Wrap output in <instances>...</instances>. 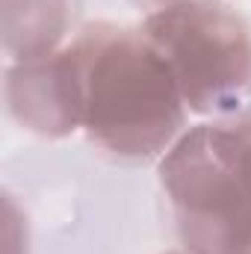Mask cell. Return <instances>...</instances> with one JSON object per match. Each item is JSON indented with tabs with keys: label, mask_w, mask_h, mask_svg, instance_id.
Returning <instances> with one entry per match:
<instances>
[{
	"label": "cell",
	"mask_w": 251,
	"mask_h": 254,
	"mask_svg": "<svg viewBox=\"0 0 251 254\" xmlns=\"http://www.w3.org/2000/svg\"><path fill=\"white\" fill-rule=\"evenodd\" d=\"M160 187L189 254H251V104L189 127L160 157Z\"/></svg>",
	"instance_id": "7a4b0ae2"
},
{
	"label": "cell",
	"mask_w": 251,
	"mask_h": 254,
	"mask_svg": "<svg viewBox=\"0 0 251 254\" xmlns=\"http://www.w3.org/2000/svg\"><path fill=\"white\" fill-rule=\"evenodd\" d=\"M74 0H3V51L9 63L45 60L65 48Z\"/></svg>",
	"instance_id": "5b68a950"
},
{
	"label": "cell",
	"mask_w": 251,
	"mask_h": 254,
	"mask_svg": "<svg viewBox=\"0 0 251 254\" xmlns=\"http://www.w3.org/2000/svg\"><path fill=\"white\" fill-rule=\"evenodd\" d=\"M166 254H189L187 249H178V252H166Z\"/></svg>",
	"instance_id": "52a82bcc"
},
{
	"label": "cell",
	"mask_w": 251,
	"mask_h": 254,
	"mask_svg": "<svg viewBox=\"0 0 251 254\" xmlns=\"http://www.w3.org/2000/svg\"><path fill=\"white\" fill-rule=\"evenodd\" d=\"M160 48L192 116L222 119L251 101V18L222 0L151 9L139 24Z\"/></svg>",
	"instance_id": "3957f363"
},
{
	"label": "cell",
	"mask_w": 251,
	"mask_h": 254,
	"mask_svg": "<svg viewBox=\"0 0 251 254\" xmlns=\"http://www.w3.org/2000/svg\"><path fill=\"white\" fill-rule=\"evenodd\" d=\"M6 107L24 130L45 139H65L80 130L77 92L63 48L45 60L9 63Z\"/></svg>",
	"instance_id": "277c9868"
},
{
	"label": "cell",
	"mask_w": 251,
	"mask_h": 254,
	"mask_svg": "<svg viewBox=\"0 0 251 254\" xmlns=\"http://www.w3.org/2000/svg\"><path fill=\"white\" fill-rule=\"evenodd\" d=\"M80 130L116 160H157L189 127L175 74L142 27L92 21L63 48Z\"/></svg>",
	"instance_id": "6da1fadb"
},
{
	"label": "cell",
	"mask_w": 251,
	"mask_h": 254,
	"mask_svg": "<svg viewBox=\"0 0 251 254\" xmlns=\"http://www.w3.org/2000/svg\"><path fill=\"white\" fill-rule=\"evenodd\" d=\"M145 3H151L154 9H163V6H178V3H192V0H145Z\"/></svg>",
	"instance_id": "8992f818"
}]
</instances>
